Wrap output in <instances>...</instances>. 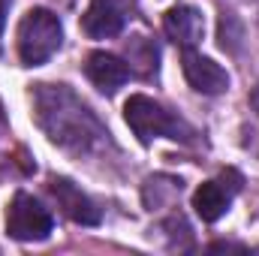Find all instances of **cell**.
Masks as SVG:
<instances>
[{
	"label": "cell",
	"instance_id": "cell-11",
	"mask_svg": "<svg viewBox=\"0 0 259 256\" xmlns=\"http://www.w3.org/2000/svg\"><path fill=\"white\" fill-rule=\"evenodd\" d=\"M157 61H160V49L154 46V39L148 36H136L127 42V66H133L139 75H157Z\"/></svg>",
	"mask_w": 259,
	"mask_h": 256
},
{
	"label": "cell",
	"instance_id": "cell-5",
	"mask_svg": "<svg viewBox=\"0 0 259 256\" xmlns=\"http://www.w3.org/2000/svg\"><path fill=\"white\" fill-rule=\"evenodd\" d=\"M241 187H244V178H241V172H235V169H223L217 178L205 181V184H202V187L193 193V208H196V214H199L205 223H214V220H220V217L229 211L232 199L241 193Z\"/></svg>",
	"mask_w": 259,
	"mask_h": 256
},
{
	"label": "cell",
	"instance_id": "cell-12",
	"mask_svg": "<svg viewBox=\"0 0 259 256\" xmlns=\"http://www.w3.org/2000/svg\"><path fill=\"white\" fill-rule=\"evenodd\" d=\"M9 6H12V0H0V36H3V27H6V15H9Z\"/></svg>",
	"mask_w": 259,
	"mask_h": 256
},
{
	"label": "cell",
	"instance_id": "cell-10",
	"mask_svg": "<svg viewBox=\"0 0 259 256\" xmlns=\"http://www.w3.org/2000/svg\"><path fill=\"white\" fill-rule=\"evenodd\" d=\"M84 75L94 81V88H100L103 94H115L118 88H124L130 78L127 61H121L118 55L109 52H91L84 58Z\"/></svg>",
	"mask_w": 259,
	"mask_h": 256
},
{
	"label": "cell",
	"instance_id": "cell-1",
	"mask_svg": "<svg viewBox=\"0 0 259 256\" xmlns=\"http://www.w3.org/2000/svg\"><path fill=\"white\" fill-rule=\"evenodd\" d=\"M33 118L55 145L75 151V154L94 151L109 136L106 127L100 124V118L66 84H36Z\"/></svg>",
	"mask_w": 259,
	"mask_h": 256
},
{
	"label": "cell",
	"instance_id": "cell-8",
	"mask_svg": "<svg viewBox=\"0 0 259 256\" xmlns=\"http://www.w3.org/2000/svg\"><path fill=\"white\" fill-rule=\"evenodd\" d=\"M163 30L166 36L178 46V49H193L199 46L202 33H205V21H202V12L196 6H187V3H178L172 6L166 15H163Z\"/></svg>",
	"mask_w": 259,
	"mask_h": 256
},
{
	"label": "cell",
	"instance_id": "cell-2",
	"mask_svg": "<svg viewBox=\"0 0 259 256\" xmlns=\"http://www.w3.org/2000/svg\"><path fill=\"white\" fill-rule=\"evenodd\" d=\"M124 118H127L130 130L139 136V142H145V145L160 136L175 139V142H193L196 136V130L184 118H178L175 112H169L166 106H160L157 100H151L145 94L130 97L124 106Z\"/></svg>",
	"mask_w": 259,
	"mask_h": 256
},
{
	"label": "cell",
	"instance_id": "cell-4",
	"mask_svg": "<svg viewBox=\"0 0 259 256\" xmlns=\"http://www.w3.org/2000/svg\"><path fill=\"white\" fill-rule=\"evenodd\" d=\"M55 229V220L49 214V208H42L39 199H33L30 193H15V199L9 202L6 211V232L15 241H42L49 238Z\"/></svg>",
	"mask_w": 259,
	"mask_h": 256
},
{
	"label": "cell",
	"instance_id": "cell-9",
	"mask_svg": "<svg viewBox=\"0 0 259 256\" xmlns=\"http://www.w3.org/2000/svg\"><path fill=\"white\" fill-rule=\"evenodd\" d=\"M49 190L55 196L58 208L64 211L72 223H81V226H97V223H100V208L78 190L69 178H52Z\"/></svg>",
	"mask_w": 259,
	"mask_h": 256
},
{
	"label": "cell",
	"instance_id": "cell-3",
	"mask_svg": "<svg viewBox=\"0 0 259 256\" xmlns=\"http://www.w3.org/2000/svg\"><path fill=\"white\" fill-rule=\"evenodd\" d=\"M64 42V27L55 12L30 9L18 24V58L24 66L46 64Z\"/></svg>",
	"mask_w": 259,
	"mask_h": 256
},
{
	"label": "cell",
	"instance_id": "cell-6",
	"mask_svg": "<svg viewBox=\"0 0 259 256\" xmlns=\"http://www.w3.org/2000/svg\"><path fill=\"white\" fill-rule=\"evenodd\" d=\"M127 24V3L124 0H91L81 15V30L91 39H112Z\"/></svg>",
	"mask_w": 259,
	"mask_h": 256
},
{
	"label": "cell",
	"instance_id": "cell-7",
	"mask_svg": "<svg viewBox=\"0 0 259 256\" xmlns=\"http://www.w3.org/2000/svg\"><path fill=\"white\" fill-rule=\"evenodd\" d=\"M184 78L190 81V88L199 91V94H223L226 88H229V75H226V69L220 64H214L211 58H205V55H199L193 49H187L184 52Z\"/></svg>",
	"mask_w": 259,
	"mask_h": 256
},
{
	"label": "cell",
	"instance_id": "cell-13",
	"mask_svg": "<svg viewBox=\"0 0 259 256\" xmlns=\"http://www.w3.org/2000/svg\"><path fill=\"white\" fill-rule=\"evenodd\" d=\"M0 133H3V115H0Z\"/></svg>",
	"mask_w": 259,
	"mask_h": 256
}]
</instances>
